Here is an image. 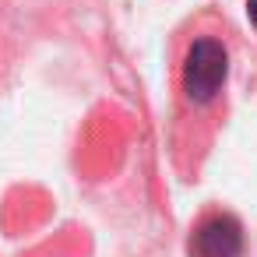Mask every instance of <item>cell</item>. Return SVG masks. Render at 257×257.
<instances>
[{
  "mask_svg": "<svg viewBox=\"0 0 257 257\" xmlns=\"http://www.w3.org/2000/svg\"><path fill=\"white\" fill-rule=\"evenodd\" d=\"M246 18H250V25L257 29V0H246Z\"/></svg>",
  "mask_w": 257,
  "mask_h": 257,
  "instance_id": "3",
  "label": "cell"
},
{
  "mask_svg": "<svg viewBox=\"0 0 257 257\" xmlns=\"http://www.w3.org/2000/svg\"><path fill=\"white\" fill-rule=\"evenodd\" d=\"M225 74H229V53L218 39H194L187 57H183V71H180V81H183V95L194 102V106H208L222 85H225Z\"/></svg>",
  "mask_w": 257,
  "mask_h": 257,
  "instance_id": "1",
  "label": "cell"
},
{
  "mask_svg": "<svg viewBox=\"0 0 257 257\" xmlns=\"http://www.w3.org/2000/svg\"><path fill=\"white\" fill-rule=\"evenodd\" d=\"M187 257H243V225L232 215H208L187 239Z\"/></svg>",
  "mask_w": 257,
  "mask_h": 257,
  "instance_id": "2",
  "label": "cell"
}]
</instances>
